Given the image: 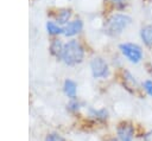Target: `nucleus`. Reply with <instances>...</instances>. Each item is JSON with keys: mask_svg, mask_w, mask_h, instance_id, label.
<instances>
[{"mask_svg": "<svg viewBox=\"0 0 152 141\" xmlns=\"http://www.w3.org/2000/svg\"><path fill=\"white\" fill-rule=\"evenodd\" d=\"M70 15H71L70 9H66V8L61 9V11L58 12V14H57V23H58V24H61V25L66 24V23H68V20L70 19Z\"/></svg>", "mask_w": 152, "mask_h": 141, "instance_id": "9b49d317", "label": "nucleus"}, {"mask_svg": "<svg viewBox=\"0 0 152 141\" xmlns=\"http://www.w3.org/2000/svg\"><path fill=\"white\" fill-rule=\"evenodd\" d=\"M63 90H64V94L70 97L71 100H75L76 97V90H77V86H76V83L71 79H66L64 82V85H63Z\"/></svg>", "mask_w": 152, "mask_h": 141, "instance_id": "6e6552de", "label": "nucleus"}, {"mask_svg": "<svg viewBox=\"0 0 152 141\" xmlns=\"http://www.w3.org/2000/svg\"><path fill=\"white\" fill-rule=\"evenodd\" d=\"M90 116H93L94 118L99 120V121H104L107 120L108 117V111L106 109H101V110H94V109H90Z\"/></svg>", "mask_w": 152, "mask_h": 141, "instance_id": "f8f14e48", "label": "nucleus"}, {"mask_svg": "<svg viewBox=\"0 0 152 141\" xmlns=\"http://www.w3.org/2000/svg\"><path fill=\"white\" fill-rule=\"evenodd\" d=\"M120 50L125 57H127L132 63H138L142 58V50L137 44L125 43L120 45Z\"/></svg>", "mask_w": 152, "mask_h": 141, "instance_id": "7ed1b4c3", "label": "nucleus"}, {"mask_svg": "<svg viewBox=\"0 0 152 141\" xmlns=\"http://www.w3.org/2000/svg\"><path fill=\"white\" fill-rule=\"evenodd\" d=\"M116 134L120 141H133L134 127L129 122H121L116 128Z\"/></svg>", "mask_w": 152, "mask_h": 141, "instance_id": "39448f33", "label": "nucleus"}, {"mask_svg": "<svg viewBox=\"0 0 152 141\" xmlns=\"http://www.w3.org/2000/svg\"><path fill=\"white\" fill-rule=\"evenodd\" d=\"M107 141H120L119 139H116V137H110V139H108Z\"/></svg>", "mask_w": 152, "mask_h": 141, "instance_id": "6ab92c4d", "label": "nucleus"}, {"mask_svg": "<svg viewBox=\"0 0 152 141\" xmlns=\"http://www.w3.org/2000/svg\"><path fill=\"white\" fill-rule=\"evenodd\" d=\"M63 47H64V45L62 44V41L59 39H53L51 41V44H50V52L56 58H62Z\"/></svg>", "mask_w": 152, "mask_h": 141, "instance_id": "1a4fd4ad", "label": "nucleus"}, {"mask_svg": "<svg viewBox=\"0 0 152 141\" xmlns=\"http://www.w3.org/2000/svg\"><path fill=\"white\" fill-rule=\"evenodd\" d=\"M82 27H83V24H82L81 20H74V21L68 23L63 27V33L66 37H71V36L77 34L78 32H81L82 31Z\"/></svg>", "mask_w": 152, "mask_h": 141, "instance_id": "423d86ee", "label": "nucleus"}, {"mask_svg": "<svg viewBox=\"0 0 152 141\" xmlns=\"http://www.w3.org/2000/svg\"><path fill=\"white\" fill-rule=\"evenodd\" d=\"M131 21H132L131 17L126 14H120V13L114 14L107 20L104 25V33L112 37L119 36L131 24Z\"/></svg>", "mask_w": 152, "mask_h": 141, "instance_id": "f03ea898", "label": "nucleus"}, {"mask_svg": "<svg viewBox=\"0 0 152 141\" xmlns=\"http://www.w3.org/2000/svg\"><path fill=\"white\" fill-rule=\"evenodd\" d=\"M90 69L95 78H103L108 75V65L101 57H95L91 59Z\"/></svg>", "mask_w": 152, "mask_h": 141, "instance_id": "20e7f679", "label": "nucleus"}, {"mask_svg": "<svg viewBox=\"0 0 152 141\" xmlns=\"http://www.w3.org/2000/svg\"><path fill=\"white\" fill-rule=\"evenodd\" d=\"M112 2L115 5V7L116 8H119V9H121V8H124L125 7V2H124V0H112Z\"/></svg>", "mask_w": 152, "mask_h": 141, "instance_id": "f3484780", "label": "nucleus"}, {"mask_svg": "<svg viewBox=\"0 0 152 141\" xmlns=\"http://www.w3.org/2000/svg\"><path fill=\"white\" fill-rule=\"evenodd\" d=\"M46 30L50 34H59V33H63V28L59 27L57 24L52 23V21H48L46 23Z\"/></svg>", "mask_w": 152, "mask_h": 141, "instance_id": "ddd939ff", "label": "nucleus"}, {"mask_svg": "<svg viewBox=\"0 0 152 141\" xmlns=\"http://www.w3.org/2000/svg\"><path fill=\"white\" fill-rule=\"evenodd\" d=\"M142 86H144L145 91H146L150 96H152V81H151V79L145 81V82H144V84H142Z\"/></svg>", "mask_w": 152, "mask_h": 141, "instance_id": "2eb2a0df", "label": "nucleus"}, {"mask_svg": "<svg viewBox=\"0 0 152 141\" xmlns=\"http://www.w3.org/2000/svg\"><path fill=\"white\" fill-rule=\"evenodd\" d=\"M122 84H124L125 89H127L132 94H134L138 89V82L128 71H124V73H122Z\"/></svg>", "mask_w": 152, "mask_h": 141, "instance_id": "0eeeda50", "label": "nucleus"}, {"mask_svg": "<svg viewBox=\"0 0 152 141\" xmlns=\"http://www.w3.org/2000/svg\"><path fill=\"white\" fill-rule=\"evenodd\" d=\"M68 109H69L70 111H77V110L80 109V104H78V102L75 101V100H72V101L68 104Z\"/></svg>", "mask_w": 152, "mask_h": 141, "instance_id": "dca6fc26", "label": "nucleus"}, {"mask_svg": "<svg viewBox=\"0 0 152 141\" xmlns=\"http://www.w3.org/2000/svg\"><path fill=\"white\" fill-rule=\"evenodd\" d=\"M83 47L77 40H70L66 44H64L62 59L68 65H75L77 63H81L83 59Z\"/></svg>", "mask_w": 152, "mask_h": 141, "instance_id": "f257e3e1", "label": "nucleus"}, {"mask_svg": "<svg viewBox=\"0 0 152 141\" xmlns=\"http://www.w3.org/2000/svg\"><path fill=\"white\" fill-rule=\"evenodd\" d=\"M144 141H152V129L144 135Z\"/></svg>", "mask_w": 152, "mask_h": 141, "instance_id": "a211bd4d", "label": "nucleus"}, {"mask_svg": "<svg viewBox=\"0 0 152 141\" xmlns=\"http://www.w3.org/2000/svg\"><path fill=\"white\" fill-rule=\"evenodd\" d=\"M140 36H141L142 41L147 46H152V25L144 26L140 31Z\"/></svg>", "mask_w": 152, "mask_h": 141, "instance_id": "9d476101", "label": "nucleus"}, {"mask_svg": "<svg viewBox=\"0 0 152 141\" xmlns=\"http://www.w3.org/2000/svg\"><path fill=\"white\" fill-rule=\"evenodd\" d=\"M45 141H65V139L57 133H51L45 137Z\"/></svg>", "mask_w": 152, "mask_h": 141, "instance_id": "4468645a", "label": "nucleus"}]
</instances>
